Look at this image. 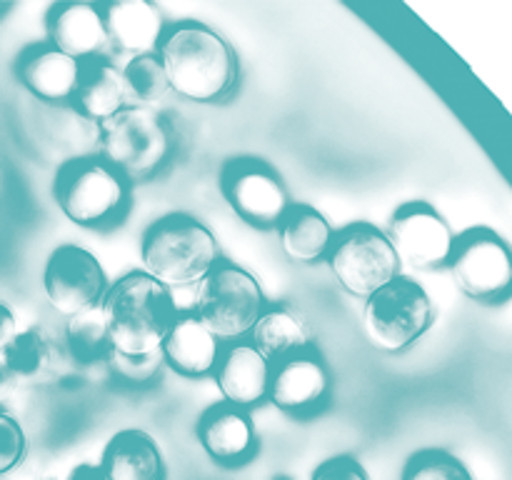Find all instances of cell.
<instances>
[{
    "instance_id": "d4e9b609",
    "label": "cell",
    "mask_w": 512,
    "mask_h": 480,
    "mask_svg": "<svg viewBox=\"0 0 512 480\" xmlns=\"http://www.w3.org/2000/svg\"><path fill=\"white\" fill-rule=\"evenodd\" d=\"M125 88V108H145L155 110L170 93L168 78H165L163 63L158 55H143V58H130L123 70Z\"/></svg>"
},
{
    "instance_id": "484cf974",
    "label": "cell",
    "mask_w": 512,
    "mask_h": 480,
    "mask_svg": "<svg viewBox=\"0 0 512 480\" xmlns=\"http://www.w3.org/2000/svg\"><path fill=\"white\" fill-rule=\"evenodd\" d=\"M65 340H68V350L78 363H95L103 360L105 355L113 353L108 343V330H105L103 313L100 305L85 313L68 318L65 325Z\"/></svg>"
},
{
    "instance_id": "ba28073f",
    "label": "cell",
    "mask_w": 512,
    "mask_h": 480,
    "mask_svg": "<svg viewBox=\"0 0 512 480\" xmlns=\"http://www.w3.org/2000/svg\"><path fill=\"white\" fill-rule=\"evenodd\" d=\"M460 293L480 305H505L512 300V245L500 233L475 225L455 238L448 263Z\"/></svg>"
},
{
    "instance_id": "e0dca14e",
    "label": "cell",
    "mask_w": 512,
    "mask_h": 480,
    "mask_svg": "<svg viewBox=\"0 0 512 480\" xmlns=\"http://www.w3.org/2000/svg\"><path fill=\"white\" fill-rule=\"evenodd\" d=\"M198 440L205 453L220 465H240L258 448V433L243 408L230 403L205 410L198 423Z\"/></svg>"
},
{
    "instance_id": "2e32d148",
    "label": "cell",
    "mask_w": 512,
    "mask_h": 480,
    "mask_svg": "<svg viewBox=\"0 0 512 480\" xmlns=\"http://www.w3.org/2000/svg\"><path fill=\"white\" fill-rule=\"evenodd\" d=\"M48 38L53 48L75 60L100 58L108 48V33L100 5L60 3L48 15Z\"/></svg>"
},
{
    "instance_id": "9a60e30c",
    "label": "cell",
    "mask_w": 512,
    "mask_h": 480,
    "mask_svg": "<svg viewBox=\"0 0 512 480\" xmlns=\"http://www.w3.org/2000/svg\"><path fill=\"white\" fill-rule=\"evenodd\" d=\"M105 20L108 43L130 58L158 55L165 35V20L158 5L148 0H125V3L100 5Z\"/></svg>"
},
{
    "instance_id": "52a82bcc",
    "label": "cell",
    "mask_w": 512,
    "mask_h": 480,
    "mask_svg": "<svg viewBox=\"0 0 512 480\" xmlns=\"http://www.w3.org/2000/svg\"><path fill=\"white\" fill-rule=\"evenodd\" d=\"M265 310V295L255 275L233 263H218L200 283L193 315L218 340H240Z\"/></svg>"
},
{
    "instance_id": "7402d4cb",
    "label": "cell",
    "mask_w": 512,
    "mask_h": 480,
    "mask_svg": "<svg viewBox=\"0 0 512 480\" xmlns=\"http://www.w3.org/2000/svg\"><path fill=\"white\" fill-rule=\"evenodd\" d=\"M73 103L78 113L93 123H103L120 113L125 108V88L118 65L110 63L103 55L83 60Z\"/></svg>"
},
{
    "instance_id": "d6986e66",
    "label": "cell",
    "mask_w": 512,
    "mask_h": 480,
    "mask_svg": "<svg viewBox=\"0 0 512 480\" xmlns=\"http://www.w3.org/2000/svg\"><path fill=\"white\" fill-rule=\"evenodd\" d=\"M160 353L175 373L203 378L213 373L223 348H220V340L193 313H185L175 318Z\"/></svg>"
},
{
    "instance_id": "4fadbf2b",
    "label": "cell",
    "mask_w": 512,
    "mask_h": 480,
    "mask_svg": "<svg viewBox=\"0 0 512 480\" xmlns=\"http://www.w3.org/2000/svg\"><path fill=\"white\" fill-rule=\"evenodd\" d=\"M330 393V373L315 350L293 355L275 365L268 400L290 415H308L325 403Z\"/></svg>"
},
{
    "instance_id": "5bb4252c",
    "label": "cell",
    "mask_w": 512,
    "mask_h": 480,
    "mask_svg": "<svg viewBox=\"0 0 512 480\" xmlns=\"http://www.w3.org/2000/svg\"><path fill=\"white\" fill-rule=\"evenodd\" d=\"M213 373L225 403L245 410L268 398L273 363L263 358L250 343H233L220 353Z\"/></svg>"
},
{
    "instance_id": "8992f818",
    "label": "cell",
    "mask_w": 512,
    "mask_h": 480,
    "mask_svg": "<svg viewBox=\"0 0 512 480\" xmlns=\"http://www.w3.org/2000/svg\"><path fill=\"white\" fill-rule=\"evenodd\" d=\"M435 323V305L428 290L410 278H395L370 295L363 310V328L370 345L383 353H403L418 343Z\"/></svg>"
},
{
    "instance_id": "7c38bea8",
    "label": "cell",
    "mask_w": 512,
    "mask_h": 480,
    "mask_svg": "<svg viewBox=\"0 0 512 480\" xmlns=\"http://www.w3.org/2000/svg\"><path fill=\"white\" fill-rule=\"evenodd\" d=\"M220 185L230 208L255 228H278L293 208L283 180L263 160H233L225 165Z\"/></svg>"
},
{
    "instance_id": "6da1fadb",
    "label": "cell",
    "mask_w": 512,
    "mask_h": 480,
    "mask_svg": "<svg viewBox=\"0 0 512 480\" xmlns=\"http://www.w3.org/2000/svg\"><path fill=\"white\" fill-rule=\"evenodd\" d=\"M108 343L118 358L145 360L160 353L178 310L170 288L143 270L125 273L100 300Z\"/></svg>"
},
{
    "instance_id": "d6a6232c",
    "label": "cell",
    "mask_w": 512,
    "mask_h": 480,
    "mask_svg": "<svg viewBox=\"0 0 512 480\" xmlns=\"http://www.w3.org/2000/svg\"><path fill=\"white\" fill-rule=\"evenodd\" d=\"M275 480H290V478H275Z\"/></svg>"
},
{
    "instance_id": "7a4b0ae2",
    "label": "cell",
    "mask_w": 512,
    "mask_h": 480,
    "mask_svg": "<svg viewBox=\"0 0 512 480\" xmlns=\"http://www.w3.org/2000/svg\"><path fill=\"white\" fill-rule=\"evenodd\" d=\"M158 60L163 63L170 90L193 103L225 98L238 80V58L228 40L193 20L165 30Z\"/></svg>"
},
{
    "instance_id": "ffe728a7",
    "label": "cell",
    "mask_w": 512,
    "mask_h": 480,
    "mask_svg": "<svg viewBox=\"0 0 512 480\" xmlns=\"http://www.w3.org/2000/svg\"><path fill=\"white\" fill-rule=\"evenodd\" d=\"M250 345L270 363H283L293 355L313 350V330L308 320L290 305H265L260 318L250 330Z\"/></svg>"
},
{
    "instance_id": "8fae6325",
    "label": "cell",
    "mask_w": 512,
    "mask_h": 480,
    "mask_svg": "<svg viewBox=\"0 0 512 480\" xmlns=\"http://www.w3.org/2000/svg\"><path fill=\"white\" fill-rule=\"evenodd\" d=\"M48 303L65 318L98 308L108 290V278L90 250L80 245H60L50 253L43 273Z\"/></svg>"
},
{
    "instance_id": "cb8c5ba5",
    "label": "cell",
    "mask_w": 512,
    "mask_h": 480,
    "mask_svg": "<svg viewBox=\"0 0 512 480\" xmlns=\"http://www.w3.org/2000/svg\"><path fill=\"white\" fill-rule=\"evenodd\" d=\"M0 358H3V373L13 383H43L58 365V345L45 330L25 328L18 330Z\"/></svg>"
},
{
    "instance_id": "83f0119b",
    "label": "cell",
    "mask_w": 512,
    "mask_h": 480,
    "mask_svg": "<svg viewBox=\"0 0 512 480\" xmlns=\"http://www.w3.org/2000/svg\"><path fill=\"white\" fill-rule=\"evenodd\" d=\"M25 450H28V440L20 423L13 415L0 410V475L18 468L20 460L25 458Z\"/></svg>"
},
{
    "instance_id": "44dd1931",
    "label": "cell",
    "mask_w": 512,
    "mask_h": 480,
    "mask_svg": "<svg viewBox=\"0 0 512 480\" xmlns=\"http://www.w3.org/2000/svg\"><path fill=\"white\" fill-rule=\"evenodd\" d=\"M105 480H165L158 443L143 430H120L108 440L100 458Z\"/></svg>"
},
{
    "instance_id": "ac0fdd59",
    "label": "cell",
    "mask_w": 512,
    "mask_h": 480,
    "mask_svg": "<svg viewBox=\"0 0 512 480\" xmlns=\"http://www.w3.org/2000/svg\"><path fill=\"white\" fill-rule=\"evenodd\" d=\"M18 78L35 98L45 103H68L78 88L80 60L60 53L50 43L35 45L20 55Z\"/></svg>"
},
{
    "instance_id": "5b68a950",
    "label": "cell",
    "mask_w": 512,
    "mask_h": 480,
    "mask_svg": "<svg viewBox=\"0 0 512 480\" xmlns=\"http://www.w3.org/2000/svg\"><path fill=\"white\" fill-rule=\"evenodd\" d=\"M55 203L70 223L103 228L123 218L130 203V183L100 158H78L55 175Z\"/></svg>"
},
{
    "instance_id": "f546056e",
    "label": "cell",
    "mask_w": 512,
    "mask_h": 480,
    "mask_svg": "<svg viewBox=\"0 0 512 480\" xmlns=\"http://www.w3.org/2000/svg\"><path fill=\"white\" fill-rule=\"evenodd\" d=\"M15 335H18V320H15L13 310H10L8 305L0 303V355H3L5 348L13 343Z\"/></svg>"
},
{
    "instance_id": "1f68e13d",
    "label": "cell",
    "mask_w": 512,
    "mask_h": 480,
    "mask_svg": "<svg viewBox=\"0 0 512 480\" xmlns=\"http://www.w3.org/2000/svg\"><path fill=\"white\" fill-rule=\"evenodd\" d=\"M3 10H8V5H3V3H0V13H3Z\"/></svg>"
},
{
    "instance_id": "9c48e42d",
    "label": "cell",
    "mask_w": 512,
    "mask_h": 480,
    "mask_svg": "<svg viewBox=\"0 0 512 480\" xmlns=\"http://www.w3.org/2000/svg\"><path fill=\"white\" fill-rule=\"evenodd\" d=\"M328 265L340 288L355 298H370L400 275V260L388 235L370 223L340 230L328 253Z\"/></svg>"
},
{
    "instance_id": "f1b7e54d",
    "label": "cell",
    "mask_w": 512,
    "mask_h": 480,
    "mask_svg": "<svg viewBox=\"0 0 512 480\" xmlns=\"http://www.w3.org/2000/svg\"><path fill=\"white\" fill-rule=\"evenodd\" d=\"M310 480H368V473L353 455H335L313 470Z\"/></svg>"
},
{
    "instance_id": "4316f807",
    "label": "cell",
    "mask_w": 512,
    "mask_h": 480,
    "mask_svg": "<svg viewBox=\"0 0 512 480\" xmlns=\"http://www.w3.org/2000/svg\"><path fill=\"white\" fill-rule=\"evenodd\" d=\"M403 480H473L470 470L460 458L448 450L428 448L410 455L405 463Z\"/></svg>"
},
{
    "instance_id": "4dcf8cb0",
    "label": "cell",
    "mask_w": 512,
    "mask_h": 480,
    "mask_svg": "<svg viewBox=\"0 0 512 480\" xmlns=\"http://www.w3.org/2000/svg\"><path fill=\"white\" fill-rule=\"evenodd\" d=\"M68 480H105L100 463H80L70 470Z\"/></svg>"
},
{
    "instance_id": "603a6c76",
    "label": "cell",
    "mask_w": 512,
    "mask_h": 480,
    "mask_svg": "<svg viewBox=\"0 0 512 480\" xmlns=\"http://www.w3.org/2000/svg\"><path fill=\"white\" fill-rule=\"evenodd\" d=\"M280 248L295 263H318L328 258L335 233L328 218L310 205L295 203L278 225Z\"/></svg>"
},
{
    "instance_id": "3957f363",
    "label": "cell",
    "mask_w": 512,
    "mask_h": 480,
    "mask_svg": "<svg viewBox=\"0 0 512 480\" xmlns=\"http://www.w3.org/2000/svg\"><path fill=\"white\" fill-rule=\"evenodd\" d=\"M143 273L165 288L203 283L220 263V248L210 228L185 213H170L155 220L140 243Z\"/></svg>"
},
{
    "instance_id": "30bf717a",
    "label": "cell",
    "mask_w": 512,
    "mask_h": 480,
    "mask_svg": "<svg viewBox=\"0 0 512 480\" xmlns=\"http://www.w3.org/2000/svg\"><path fill=\"white\" fill-rule=\"evenodd\" d=\"M385 235H388L400 265H408L420 273L448 268L455 250V238H458L448 220L423 200L400 205L390 218Z\"/></svg>"
},
{
    "instance_id": "277c9868",
    "label": "cell",
    "mask_w": 512,
    "mask_h": 480,
    "mask_svg": "<svg viewBox=\"0 0 512 480\" xmlns=\"http://www.w3.org/2000/svg\"><path fill=\"white\" fill-rule=\"evenodd\" d=\"M98 153L128 183H138L168 163L173 138L158 110L123 108L98 123Z\"/></svg>"
}]
</instances>
